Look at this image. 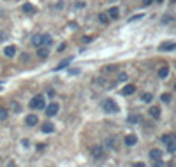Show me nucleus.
Masks as SVG:
<instances>
[{
    "label": "nucleus",
    "instance_id": "1",
    "mask_svg": "<svg viewBox=\"0 0 176 167\" xmlns=\"http://www.w3.org/2000/svg\"><path fill=\"white\" fill-rule=\"evenodd\" d=\"M102 109H104L106 113H118L120 111L118 104L113 100V99H104V100H102Z\"/></svg>",
    "mask_w": 176,
    "mask_h": 167
},
{
    "label": "nucleus",
    "instance_id": "2",
    "mask_svg": "<svg viewBox=\"0 0 176 167\" xmlns=\"http://www.w3.org/2000/svg\"><path fill=\"white\" fill-rule=\"evenodd\" d=\"M30 107H32V109H42V107H44V97H42V95H35V97L30 100Z\"/></svg>",
    "mask_w": 176,
    "mask_h": 167
},
{
    "label": "nucleus",
    "instance_id": "3",
    "mask_svg": "<svg viewBox=\"0 0 176 167\" xmlns=\"http://www.w3.org/2000/svg\"><path fill=\"white\" fill-rule=\"evenodd\" d=\"M90 151H92V157H94L95 160H102V158H106V153H104V148H102V146H94Z\"/></svg>",
    "mask_w": 176,
    "mask_h": 167
},
{
    "label": "nucleus",
    "instance_id": "4",
    "mask_svg": "<svg viewBox=\"0 0 176 167\" xmlns=\"http://www.w3.org/2000/svg\"><path fill=\"white\" fill-rule=\"evenodd\" d=\"M58 109H60L58 104H57V102H51V104L46 107V114H48V116H55V114L58 113Z\"/></svg>",
    "mask_w": 176,
    "mask_h": 167
},
{
    "label": "nucleus",
    "instance_id": "5",
    "mask_svg": "<svg viewBox=\"0 0 176 167\" xmlns=\"http://www.w3.org/2000/svg\"><path fill=\"white\" fill-rule=\"evenodd\" d=\"M37 56L42 58V60L48 58V56H49V48H48V46H39V48H37Z\"/></svg>",
    "mask_w": 176,
    "mask_h": 167
},
{
    "label": "nucleus",
    "instance_id": "6",
    "mask_svg": "<svg viewBox=\"0 0 176 167\" xmlns=\"http://www.w3.org/2000/svg\"><path fill=\"white\" fill-rule=\"evenodd\" d=\"M176 49V42H164L158 46V51H173Z\"/></svg>",
    "mask_w": 176,
    "mask_h": 167
},
{
    "label": "nucleus",
    "instance_id": "7",
    "mask_svg": "<svg viewBox=\"0 0 176 167\" xmlns=\"http://www.w3.org/2000/svg\"><path fill=\"white\" fill-rule=\"evenodd\" d=\"M41 44L49 48V46L53 44V39H51V35H49V34H41Z\"/></svg>",
    "mask_w": 176,
    "mask_h": 167
},
{
    "label": "nucleus",
    "instance_id": "8",
    "mask_svg": "<svg viewBox=\"0 0 176 167\" xmlns=\"http://www.w3.org/2000/svg\"><path fill=\"white\" fill-rule=\"evenodd\" d=\"M25 121H27V125H28V127H35V125L39 123V118H37L35 114H28Z\"/></svg>",
    "mask_w": 176,
    "mask_h": 167
},
{
    "label": "nucleus",
    "instance_id": "9",
    "mask_svg": "<svg viewBox=\"0 0 176 167\" xmlns=\"http://www.w3.org/2000/svg\"><path fill=\"white\" fill-rule=\"evenodd\" d=\"M136 143H137V137L134 134L125 135V144H127V146H136Z\"/></svg>",
    "mask_w": 176,
    "mask_h": 167
},
{
    "label": "nucleus",
    "instance_id": "10",
    "mask_svg": "<svg viewBox=\"0 0 176 167\" xmlns=\"http://www.w3.org/2000/svg\"><path fill=\"white\" fill-rule=\"evenodd\" d=\"M132 93H136V86L134 85H127V86H123V90H122V95H132Z\"/></svg>",
    "mask_w": 176,
    "mask_h": 167
},
{
    "label": "nucleus",
    "instance_id": "11",
    "mask_svg": "<svg viewBox=\"0 0 176 167\" xmlns=\"http://www.w3.org/2000/svg\"><path fill=\"white\" fill-rule=\"evenodd\" d=\"M150 158H152V160H157V158H162V149H158V148L150 149Z\"/></svg>",
    "mask_w": 176,
    "mask_h": 167
},
{
    "label": "nucleus",
    "instance_id": "12",
    "mask_svg": "<svg viewBox=\"0 0 176 167\" xmlns=\"http://www.w3.org/2000/svg\"><path fill=\"white\" fill-rule=\"evenodd\" d=\"M176 141V134H164L162 135V143L169 144V143H175Z\"/></svg>",
    "mask_w": 176,
    "mask_h": 167
},
{
    "label": "nucleus",
    "instance_id": "13",
    "mask_svg": "<svg viewBox=\"0 0 176 167\" xmlns=\"http://www.w3.org/2000/svg\"><path fill=\"white\" fill-rule=\"evenodd\" d=\"M4 55L13 58V56L16 55V48H14V46H5V48H4Z\"/></svg>",
    "mask_w": 176,
    "mask_h": 167
},
{
    "label": "nucleus",
    "instance_id": "14",
    "mask_svg": "<svg viewBox=\"0 0 176 167\" xmlns=\"http://www.w3.org/2000/svg\"><path fill=\"white\" fill-rule=\"evenodd\" d=\"M106 146H108V148H111V149H116L118 148L116 137H115V135H113V137H108V139H106Z\"/></svg>",
    "mask_w": 176,
    "mask_h": 167
},
{
    "label": "nucleus",
    "instance_id": "15",
    "mask_svg": "<svg viewBox=\"0 0 176 167\" xmlns=\"http://www.w3.org/2000/svg\"><path fill=\"white\" fill-rule=\"evenodd\" d=\"M108 16H109V19H118L120 18V11H118V7H111L109 13H108Z\"/></svg>",
    "mask_w": 176,
    "mask_h": 167
},
{
    "label": "nucleus",
    "instance_id": "16",
    "mask_svg": "<svg viewBox=\"0 0 176 167\" xmlns=\"http://www.w3.org/2000/svg\"><path fill=\"white\" fill-rule=\"evenodd\" d=\"M157 76H158L160 79H166V77L169 76V67H160L158 72H157Z\"/></svg>",
    "mask_w": 176,
    "mask_h": 167
},
{
    "label": "nucleus",
    "instance_id": "17",
    "mask_svg": "<svg viewBox=\"0 0 176 167\" xmlns=\"http://www.w3.org/2000/svg\"><path fill=\"white\" fill-rule=\"evenodd\" d=\"M150 116H152V118H160V107H158V106H152V107H150Z\"/></svg>",
    "mask_w": 176,
    "mask_h": 167
},
{
    "label": "nucleus",
    "instance_id": "18",
    "mask_svg": "<svg viewBox=\"0 0 176 167\" xmlns=\"http://www.w3.org/2000/svg\"><path fill=\"white\" fill-rule=\"evenodd\" d=\"M42 132L44 134H51L53 130H55V127H53V123H49V121H46V123H42Z\"/></svg>",
    "mask_w": 176,
    "mask_h": 167
},
{
    "label": "nucleus",
    "instance_id": "19",
    "mask_svg": "<svg viewBox=\"0 0 176 167\" xmlns=\"http://www.w3.org/2000/svg\"><path fill=\"white\" fill-rule=\"evenodd\" d=\"M69 63H71V58H65V60H62L58 65H57V69H55V71H62V69H65Z\"/></svg>",
    "mask_w": 176,
    "mask_h": 167
},
{
    "label": "nucleus",
    "instance_id": "20",
    "mask_svg": "<svg viewBox=\"0 0 176 167\" xmlns=\"http://www.w3.org/2000/svg\"><path fill=\"white\" fill-rule=\"evenodd\" d=\"M32 46H35V48L42 46V44H41V34H35V35H32Z\"/></svg>",
    "mask_w": 176,
    "mask_h": 167
},
{
    "label": "nucleus",
    "instance_id": "21",
    "mask_svg": "<svg viewBox=\"0 0 176 167\" xmlns=\"http://www.w3.org/2000/svg\"><path fill=\"white\" fill-rule=\"evenodd\" d=\"M141 100H143V102H146V104H150V102H152V100H153V95H152V93H143V95H141Z\"/></svg>",
    "mask_w": 176,
    "mask_h": 167
},
{
    "label": "nucleus",
    "instance_id": "22",
    "mask_svg": "<svg viewBox=\"0 0 176 167\" xmlns=\"http://www.w3.org/2000/svg\"><path fill=\"white\" fill-rule=\"evenodd\" d=\"M23 11L28 13V14H34V13H35V7H34L32 4H25V5H23Z\"/></svg>",
    "mask_w": 176,
    "mask_h": 167
},
{
    "label": "nucleus",
    "instance_id": "23",
    "mask_svg": "<svg viewBox=\"0 0 176 167\" xmlns=\"http://www.w3.org/2000/svg\"><path fill=\"white\" fill-rule=\"evenodd\" d=\"M127 121H129V123H137V121H141V116H139V114H130V116L127 118Z\"/></svg>",
    "mask_w": 176,
    "mask_h": 167
},
{
    "label": "nucleus",
    "instance_id": "24",
    "mask_svg": "<svg viewBox=\"0 0 176 167\" xmlns=\"http://www.w3.org/2000/svg\"><path fill=\"white\" fill-rule=\"evenodd\" d=\"M99 21H100L102 25H108V23H109V16L104 14V13H100V14H99Z\"/></svg>",
    "mask_w": 176,
    "mask_h": 167
},
{
    "label": "nucleus",
    "instance_id": "25",
    "mask_svg": "<svg viewBox=\"0 0 176 167\" xmlns=\"http://www.w3.org/2000/svg\"><path fill=\"white\" fill-rule=\"evenodd\" d=\"M97 85H99V86H102V88H109V83H108L104 77H99V79H97Z\"/></svg>",
    "mask_w": 176,
    "mask_h": 167
},
{
    "label": "nucleus",
    "instance_id": "26",
    "mask_svg": "<svg viewBox=\"0 0 176 167\" xmlns=\"http://www.w3.org/2000/svg\"><path fill=\"white\" fill-rule=\"evenodd\" d=\"M7 116H9V113L5 107H0V120H7Z\"/></svg>",
    "mask_w": 176,
    "mask_h": 167
},
{
    "label": "nucleus",
    "instance_id": "27",
    "mask_svg": "<svg viewBox=\"0 0 176 167\" xmlns=\"http://www.w3.org/2000/svg\"><path fill=\"white\" fill-rule=\"evenodd\" d=\"M11 107H13V109H14L16 113H20V111H21V106L18 104V102H14V100L11 102Z\"/></svg>",
    "mask_w": 176,
    "mask_h": 167
},
{
    "label": "nucleus",
    "instance_id": "28",
    "mask_svg": "<svg viewBox=\"0 0 176 167\" xmlns=\"http://www.w3.org/2000/svg\"><path fill=\"white\" fill-rule=\"evenodd\" d=\"M160 100H162V102H169V100H171V95H169V93H162V95H160Z\"/></svg>",
    "mask_w": 176,
    "mask_h": 167
},
{
    "label": "nucleus",
    "instance_id": "29",
    "mask_svg": "<svg viewBox=\"0 0 176 167\" xmlns=\"http://www.w3.org/2000/svg\"><path fill=\"white\" fill-rule=\"evenodd\" d=\"M152 166L153 167H164V162H162V158H157V160H153Z\"/></svg>",
    "mask_w": 176,
    "mask_h": 167
},
{
    "label": "nucleus",
    "instance_id": "30",
    "mask_svg": "<svg viewBox=\"0 0 176 167\" xmlns=\"http://www.w3.org/2000/svg\"><path fill=\"white\" fill-rule=\"evenodd\" d=\"M167 149H169V153H175L176 151V141L175 143H169V144H167Z\"/></svg>",
    "mask_w": 176,
    "mask_h": 167
},
{
    "label": "nucleus",
    "instance_id": "31",
    "mask_svg": "<svg viewBox=\"0 0 176 167\" xmlns=\"http://www.w3.org/2000/svg\"><path fill=\"white\" fill-rule=\"evenodd\" d=\"M141 18H143V14H134L132 18L129 19V23H132V21H137V19H141Z\"/></svg>",
    "mask_w": 176,
    "mask_h": 167
},
{
    "label": "nucleus",
    "instance_id": "32",
    "mask_svg": "<svg viewBox=\"0 0 176 167\" xmlns=\"http://www.w3.org/2000/svg\"><path fill=\"white\" fill-rule=\"evenodd\" d=\"M69 74H71V76H76V74H79V69H69Z\"/></svg>",
    "mask_w": 176,
    "mask_h": 167
},
{
    "label": "nucleus",
    "instance_id": "33",
    "mask_svg": "<svg viewBox=\"0 0 176 167\" xmlns=\"http://www.w3.org/2000/svg\"><path fill=\"white\" fill-rule=\"evenodd\" d=\"M118 79H120V81H127V74H125V72H122V74L118 76Z\"/></svg>",
    "mask_w": 176,
    "mask_h": 167
},
{
    "label": "nucleus",
    "instance_id": "34",
    "mask_svg": "<svg viewBox=\"0 0 176 167\" xmlns=\"http://www.w3.org/2000/svg\"><path fill=\"white\" fill-rule=\"evenodd\" d=\"M153 4V0H143V5L144 7H148V5H152Z\"/></svg>",
    "mask_w": 176,
    "mask_h": 167
},
{
    "label": "nucleus",
    "instance_id": "35",
    "mask_svg": "<svg viewBox=\"0 0 176 167\" xmlns=\"http://www.w3.org/2000/svg\"><path fill=\"white\" fill-rule=\"evenodd\" d=\"M21 144L27 148V146H30V141H28V139H23V141H21Z\"/></svg>",
    "mask_w": 176,
    "mask_h": 167
},
{
    "label": "nucleus",
    "instance_id": "36",
    "mask_svg": "<svg viewBox=\"0 0 176 167\" xmlns=\"http://www.w3.org/2000/svg\"><path fill=\"white\" fill-rule=\"evenodd\" d=\"M134 167H144V164H143V162H136V164H134Z\"/></svg>",
    "mask_w": 176,
    "mask_h": 167
},
{
    "label": "nucleus",
    "instance_id": "37",
    "mask_svg": "<svg viewBox=\"0 0 176 167\" xmlns=\"http://www.w3.org/2000/svg\"><path fill=\"white\" fill-rule=\"evenodd\" d=\"M83 42H92V37H83Z\"/></svg>",
    "mask_w": 176,
    "mask_h": 167
},
{
    "label": "nucleus",
    "instance_id": "38",
    "mask_svg": "<svg viewBox=\"0 0 176 167\" xmlns=\"http://www.w3.org/2000/svg\"><path fill=\"white\" fill-rule=\"evenodd\" d=\"M7 37V34H4V32H0V39H5Z\"/></svg>",
    "mask_w": 176,
    "mask_h": 167
},
{
    "label": "nucleus",
    "instance_id": "39",
    "mask_svg": "<svg viewBox=\"0 0 176 167\" xmlns=\"http://www.w3.org/2000/svg\"><path fill=\"white\" fill-rule=\"evenodd\" d=\"M169 2H171V4H176V0H169Z\"/></svg>",
    "mask_w": 176,
    "mask_h": 167
},
{
    "label": "nucleus",
    "instance_id": "40",
    "mask_svg": "<svg viewBox=\"0 0 176 167\" xmlns=\"http://www.w3.org/2000/svg\"><path fill=\"white\" fill-rule=\"evenodd\" d=\"M155 2H158V4H160V2H162V0H155Z\"/></svg>",
    "mask_w": 176,
    "mask_h": 167
},
{
    "label": "nucleus",
    "instance_id": "41",
    "mask_svg": "<svg viewBox=\"0 0 176 167\" xmlns=\"http://www.w3.org/2000/svg\"><path fill=\"white\" fill-rule=\"evenodd\" d=\"M0 16H2V11H0Z\"/></svg>",
    "mask_w": 176,
    "mask_h": 167
},
{
    "label": "nucleus",
    "instance_id": "42",
    "mask_svg": "<svg viewBox=\"0 0 176 167\" xmlns=\"http://www.w3.org/2000/svg\"><path fill=\"white\" fill-rule=\"evenodd\" d=\"M0 90H2V86H0Z\"/></svg>",
    "mask_w": 176,
    "mask_h": 167
}]
</instances>
